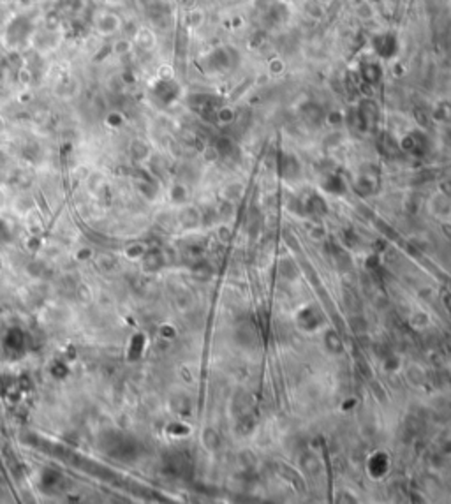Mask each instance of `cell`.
I'll use <instances>...</instances> for the list:
<instances>
[{
	"label": "cell",
	"mask_w": 451,
	"mask_h": 504,
	"mask_svg": "<svg viewBox=\"0 0 451 504\" xmlns=\"http://www.w3.org/2000/svg\"><path fill=\"white\" fill-rule=\"evenodd\" d=\"M359 76H361V79L367 85H375L383 78V69H381V65L377 62L369 60V62H363L359 65Z\"/></svg>",
	"instance_id": "3"
},
{
	"label": "cell",
	"mask_w": 451,
	"mask_h": 504,
	"mask_svg": "<svg viewBox=\"0 0 451 504\" xmlns=\"http://www.w3.org/2000/svg\"><path fill=\"white\" fill-rule=\"evenodd\" d=\"M372 48L381 58H393L398 53V41L393 34L383 32L372 37Z\"/></svg>",
	"instance_id": "1"
},
{
	"label": "cell",
	"mask_w": 451,
	"mask_h": 504,
	"mask_svg": "<svg viewBox=\"0 0 451 504\" xmlns=\"http://www.w3.org/2000/svg\"><path fill=\"white\" fill-rule=\"evenodd\" d=\"M156 94L162 101H173L178 95V85L171 79H160L156 87Z\"/></svg>",
	"instance_id": "4"
},
{
	"label": "cell",
	"mask_w": 451,
	"mask_h": 504,
	"mask_svg": "<svg viewBox=\"0 0 451 504\" xmlns=\"http://www.w3.org/2000/svg\"><path fill=\"white\" fill-rule=\"evenodd\" d=\"M282 71V63L277 60V62H272V73H280Z\"/></svg>",
	"instance_id": "6"
},
{
	"label": "cell",
	"mask_w": 451,
	"mask_h": 504,
	"mask_svg": "<svg viewBox=\"0 0 451 504\" xmlns=\"http://www.w3.org/2000/svg\"><path fill=\"white\" fill-rule=\"evenodd\" d=\"M231 62H233V55H231V49L228 48L215 49L208 57V65L214 71H224L231 65Z\"/></svg>",
	"instance_id": "2"
},
{
	"label": "cell",
	"mask_w": 451,
	"mask_h": 504,
	"mask_svg": "<svg viewBox=\"0 0 451 504\" xmlns=\"http://www.w3.org/2000/svg\"><path fill=\"white\" fill-rule=\"evenodd\" d=\"M315 2H319V4H323V2H328V0H315Z\"/></svg>",
	"instance_id": "7"
},
{
	"label": "cell",
	"mask_w": 451,
	"mask_h": 504,
	"mask_svg": "<svg viewBox=\"0 0 451 504\" xmlns=\"http://www.w3.org/2000/svg\"><path fill=\"white\" fill-rule=\"evenodd\" d=\"M268 16H270L273 23H284L289 18V11H287V7L282 2H277V4L272 5V9L268 11Z\"/></svg>",
	"instance_id": "5"
}]
</instances>
